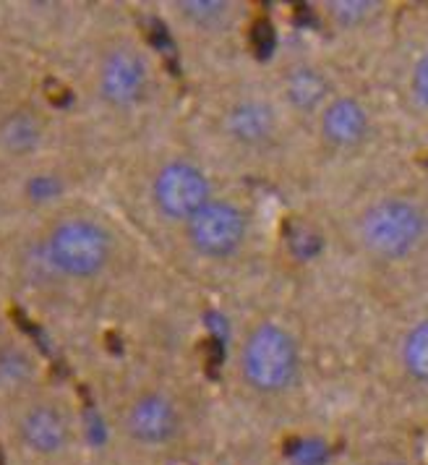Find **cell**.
<instances>
[{
    "instance_id": "cell-11",
    "label": "cell",
    "mask_w": 428,
    "mask_h": 465,
    "mask_svg": "<svg viewBox=\"0 0 428 465\" xmlns=\"http://www.w3.org/2000/svg\"><path fill=\"white\" fill-rule=\"evenodd\" d=\"M43 121L32 110H11L0 121V147L14 157H26L43 144Z\"/></svg>"
},
{
    "instance_id": "cell-15",
    "label": "cell",
    "mask_w": 428,
    "mask_h": 465,
    "mask_svg": "<svg viewBox=\"0 0 428 465\" xmlns=\"http://www.w3.org/2000/svg\"><path fill=\"white\" fill-rule=\"evenodd\" d=\"M34 377V361L19 345H3L0 348V387L16 390L29 384Z\"/></svg>"
},
{
    "instance_id": "cell-2",
    "label": "cell",
    "mask_w": 428,
    "mask_h": 465,
    "mask_svg": "<svg viewBox=\"0 0 428 465\" xmlns=\"http://www.w3.org/2000/svg\"><path fill=\"white\" fill-rule=\"evenodd\" d=\"M300 371L298 342L275 322H261L251 330L240 351V374L261 395L290 390Z\"/></svg>"
},
{
    "instance_id": "cell-1",
    "label": "cell",
    "mask_w": 428,
    "mask_h": 465,
    "mask_svg": "<svg viewBox=\"0 0 428 465\" xmlns=\"http://www.w3.org/2000/svg\"><path fill=\"white\" fill-rule=\"evenodd\" d=\"M358 235L371 256L382 262H403L423 246L428 214L410 196H384L364 212Z\"/></svg>"
},
{
    "instance_id": "cell-16",
    "label": "cell",
    "mask_w": 428,
    "mask_h": 465,
    "mask_svg": "<svg viewBox=\"0 0 428 465\" xmlns=\"http://www.w3.org/2000/svg\"><path fill=\"white\" fill-rule=\"evenodd\" d=\"M326 8H329V16L337 26L353 29V26H364L379 11V3H374V0H337V3H329Z\"/></svg>"
},
{
    "instance_id": "cell-8",
    "label": "cell",
    "mask_w": 428,
    "mask_h": 465,
    "mask_svg": "<svg viewBox=\"0 0 428 465\" xmlns=\"http://www.w3.org/2000/svg\"><path fill=\"white\" fill-rule=\"evenodd\" d=\"M22 444L40 458H55L63 455L73 442V423L65 413L63 405L53 401H37L24 408L16 423Z\"/></svg>"
},
{
    "instance_id": "cell-14",
    "label": "cell",
    "mask_w": 428,
    "mask_h": 465,
    "mask_svg": "<svg viewBox=\"0 0 428 465\" xmlns=\"http://www.w3.org/2000/svg\"><path fill=\"white\" fill-rule=\"evenodd\" d=\"M178 11L196 29H207V32L225 29L233 22V14H236L233 3H228V0H183V3H178Z\"/></svg>"
},
{
    "instance_id": "cell-12",
    "label": "cell",
    "mask_w": 428,
    "mask_h": 465,
    "mask_svg": "<svg viewBox=\"0 0 428 465\" xmlns=\"http://www.w3.org/2000/svg\"><path fill=\"white\" fill-rule=\"evenodd\" d=\"M285 94L290 100V105L296 110H316L329 94V82L324 79V74L311 68V65H298L287 74L285 79Z\"/></svg>"
},
{
    "instance_id": "cell-7",
    "label": "cell",
    "mask_w": 428,
    "mask_h": 465,
    "mask_svg": "<svg viewBox=\"0 0 428 465\" xmlns=\"http://www.w3.org/2000/svg\"><path fill=\"white\" fill-rule=\"evenodd\" d=\"M97 86H100V97L110 107L126 110V107L139 105L150 89L147 58L131 45L112 47L100 64Z\"/></svg>"
},
{
    "instance_id": "cell-6",
    "label": "cell",
    "mask_w": 428,
    "mask_h": 465,
    "mask_svg": "<svg viewBox=\"0 0 428 465\" xmlns=\"http://www.w3.org/2000/svg\"><path fill=\"white\" fill-rule=\"evenodd\" d=\"M123 431L131 442L147 450L170 447L183 431V413L178 402L162 390L139 392L126 405L123 413Z\"/></svg>"
},
{
    "instance_id": "cell-9",
    "label": "cell",
    "mask_w": 428,
    "mask_h": 465,
    "mask_svg": "<svg viewBox=\"0 0 428 465\" xmlns=\"http://www.w3.org/2000/svg\"><path fill=\"white\" fill-rule=\"evenodd\" d=\"M371 134L368 107L355 97H335L321 110V136L337 149H355Z\"/></svg>"
},
{
    "instance_id": "cell-13",
    "label": "cell",
    "mask_w": 428,
    "mask_h": 465,
    "mask_svg": "<svg viewBox=\"0 0 428 465\" xmlns=\"http://www.w3.org/2000/svg\"><path fill=\"white\" fill-rule=\"evenodd\" d=\"M400 359L410 380L428 384V317L407 330L400 345Z\"/></svg>"
},
{
    "instance_id": "cell-5",
    "label": "cell",
    "mask_w": 428,
    "mask_h": 465,
    "mask_svg": "<svg viewBox=\"0 0 428 465\" xmlns=\"http://www.w3.org/2000/svg\"><path fill=\"white\" fill-rule=\"evenodd\" d=\"M151 199L157 212L168 220L189 223L196 212L212 202V186L204 170L186 160H175L154 175Z\"/></svg>"
},
{
    "instance_id": "cell-4",
    "label": "cell",
    "mask_w": 428,
    "mask_h": 465,
    "mask_svg": "<svg viewBox=\"0 0 428 465\" xmlns=\"http://www.w3.org/2000/svg\"><path fill=\"white\" fill-rule=\"evenodd\" d=\"M193 252L207 259H228L240 252L248 235V217L228 199H212L186 223Z\"/></svg>"
},
{
    "instance_id": "cell-17",
    "label": "cell",
    "mask_w": 428,
    "mask_h": 465,
    "mask_svg": "<svg viewBox=\"0 0 428 465\" xmlns=\"http://www.w3.org/2000/svg\"><path fill=\"white\" fill-rule=\"evenodd\" d=\"M413 94L428 110V53H423L413 65Z\"/></svg>"
},
{
    "instance_id": "cell-18",
    "label": "cell",
    "mask_w": 428,
    "mask_h": 465,
    "mask_svg": "<svg viewBox=\"0 0 428 465\" xmlns=\"http://www.w3.org/2000/svg\"><path fill=\"white\" fill-rule=\"evenodd\" d=\"M355 465H407L405 460H368V463H355Z\"/></svg>"
},
{
    "instance_id": "cell-10",
    "label": "cell",
    "mask_w": 428,
    "mask_h": 465,
    "mask_svg": "<svg viewBox=\"0 0 428 465\" xmlns=\"http://www.w3.org/2000/svg\"><path fill=\"white\" fill-rule=\"evenodd\" d=\"M225 128L240 147H264L277 134V113L264 100H240L228 110Z\"/></svg>"
},
{
    "instance_id": "cell-3",
    "label": "cell",
    "mask_w": 428,
    "mask_h": 465,
    "mask_svg": "<svg viewBox=\"0 0 428 465\" xmlns=\"http://www.w3.org/2000/svg\"><path fill=\"white\" fill-rule=\"evenodd\" d=\"M47 262L71 280L97 277L112 259L110 232L86 217L61 220L44 241Z\"/></svg>"
}]
</instances>
